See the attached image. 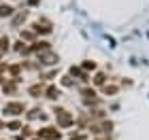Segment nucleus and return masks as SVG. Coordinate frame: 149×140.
Masks as SVG:
<instances>
[{"label":"nucleus","mask_w":149,"mask_h":140,"mask_svg":"<svg viewBox=\"0 0 149 140\" xmlns=\"http://www.w3.org/2000/svg\"><path fill=\"white\" fill-rule=\"evenodd\" d=\"M53 115H56V121L60 128H70L74 123V117L70 115V110L62 108V106H53Z\"/></svg>","instance_id":"obj_1"},{"label":"nucleus","mask_w":149,"mask_h":140,"mask_svg":"<svg viewBox=\"0 0 149 140\" xmlns=\"http://www.w3.org/2000/svg\"><path fill=\"white\" fill-rule=\"evenodd\" d=\"M38 66L43 68V66H56V64H60V55L56 51H43V53H38Z\"/></svg>","instance_id":"obj_2"},{"label":"nucleus","mask_w":149,"mask_h":140,"mask_svg":"<svg viewBox=\"0 0 149 140\" xmlns=\"http://www.w3.org/2000/svg\"><path fill=\"white\" fill-rule=\"evenodd\" d=\"M36 136L40 140H60L62 138V132H60L58 128H53V125H45V128H40L36 132Z\"/></svg>","instance_id":"obj_3"},{"label":"nucleus","mask_w":149,"mask_h":140,"mask_svg":"<svg viewBox=\"0 0 149 140\" xmlns=\"http://www.w3.org/2000/svg\"><path fill=\"white\" fill-rule=\"evenodd\" d=\"M2 110H4V115L19 117L22 112H26V104H24V102H6Z\"/></svg>","instance_id":"obj_4"},{"label":"nucleus","mask_w":149,"mask_h":140,"mask_svg":"<svg viewBox=\"0 0 149 140\" xmlns=\"http://www.w3.org/2000/svg\"><path fill=\"white\" fill-rule=\"evenodd\" d=\"M30 49H32V53H36V55H38V53H43V51H49L51 49V43L45 41V38H36V41L30 45Z\"/></svg>","instance_id":"obj_5"},{"label":"nucleus","mask_w":149,"mask_h":140,"mask_svg":"<svg viewBox=\"0 0 149 140\" xmlns=\"http://www.w3.org/2000/svg\"><path fill=\"white\" fill-rule=\"evenodd\" d=\"M28 17H30V11H15V15L11 17V28H15V30H17V28H19V26H22Z\"/></svg>","instance_id":"obj_6"},{"label":"nucleus","mask_w":149,"mask_h":140,"mask_svg":"<svg viewBox=\"0 0 149 140\" xmlns=\"http://www.w3.org/2000/svg\"><path fill=\"white\" fill-rule=\"evenodd\" d=\"M43 96H45L47 100H51V102H56V100H60V96H62V89L56 87V85H47Z\"/></svg>","instance_id":"obj_7"},{"label":"nucleus","mask_w":149,"mask_h":140,"mask_svg":"<svg viewBox=\"0 0 149 140\" xmlns=\"http://www.w3.org/2000/svg\"><path fill=\"white\" fill-rule=\"evenodd\" d=\"M43 93H45V85L40 83V81L28 85V96H32V98H40Z\"/></svg>","instance_id":"obj_8"},{"label":"nucleus","mask_w":149,"mask_h":140,"mask_svg":"<svg viewBox=\"0 0 149 140\" xmlns=\"http://www.w3.org/2000/svg\"><path fill=\"white\" fill-rule=\"evenodd\" d=\"M107 81H111V79H109V74H107V72H102V70H100V72H96V74L92 77L94 87H104V85H107Z\"/></svg>","instance_id":"obj_9"},{"label":"nucleus","mask_w":149,"mask_h":140,"mask_svg":"<svg viewBox=\"0 0 149 140\" xmlns=\"http://www.w3.org/2000/svg\"><path fill=\"white\" fill-rule=\"evenodd\" d=\"M15 15V6L9 4V2H0V19H6V17H13Z\"/></svg>","instance_id":"obj_10"},{"label":"nucleus","mask_w":149,"mask_h":140,"mask_svg":"<svg viewBox=\"0 0 149 140\" xmlns=\"http://www.w3.org/2000/svg\"><path fill=\"white\" fill-rule=\"evenodd\" d=\"M19 38H22L24 43H28V45H32V43L36 41V32L32 30V28H28V30H22V32H19Z\"/></svg>","instance_id":"obj_11"},{"label":"nucleus","mask_w":149,"mask_h":140,"mask_svg":"<svg viewBox=\"0 0 149 140\" xmlns=\"http://www.w3.org/2000/svg\"><path fill=\"white\" fill-rule=\"evenodd\" d=\"M79 93H81V98H83V100H94V98H96V89L90 87V85H87V87H81Z\"/></svg>","instance_id":"obj_12"},{"label":"nucleus","mask_w":149,"mask_h":140,"mask_svg":"<svg viewBox=\"0 0 149 140\" xmlns=\"http://www.w3.org/2000/svg\"><path fill=\"white\" fill-rule=\"evenodd\" d=\"M56 74H58V70H56V68H51V70H47V72H40V74H38V81H40V83H45V81H53V79H56Z\"/></svg>","instance_id":"obj_13"},{"label":"nucleus","mask_w":149,"mask_h":140,"mask_svg":"<svg viewBox=\"0 0 149 140\" xmlns=\"http://www.w3.org/2000/svg\"><path fill=\"white\" fill-rule=\"evenodd\" d=\"M11 41H9V36H4V34H0V55H2V53H6L11 49Z\"/></svg>","instance_id":"obj_14"},{"label":"nucleus","mask_w":149,"mask_h":140,"mask_svg":"<svg viewBox=\"0 0 149 140\" xmlns=\"http://www.w3.org/2000/svg\"><path fill=\"white\" fill-rule=\"evenodd\" d=\"M117 91H119V87H117V85H109V83H107L104 87H102V93H104L107 98H111V96H115V93H117Z\"/></svg>","instance_id":"obj_15"},{"label":"nucleus","mask_w":149,"mask_h":140,"mask_svg":"<svg viewBox=\"0 0 149 140\" xmlns=\"http://www.w3.org/2000/svg\"><path fill=\"white\" fill-rule=\"evenodd\" d=\"M81 68H83L85 72H90V70H96V68H98V64L94 62V59H83V64H81Z\"/></svg>","instance_id":"obj_16"},{"label":"nucleus","mask_w":149,"mask_h":140,"mask_svg":"<svg viewBox=\"0 0 149 140\" xmlns=\"http://www.w3.org/2000/svg\"><path fill=\"white\" fill-rule=\"evenodd\" d=\"M62 85H64V87H77V81H74L72 77L64 74V77H62Z\"/></svg>","instance_id":"obj_17"},{"label":"nucleus","mask_w":149,"mask_h":140,"mask_svg":"<svg viewBox=\"0 0 149 140\" xmlns=\"http://www.w3.org/2000/svg\"><path fill=\"white\" fill-rule=\"evenodd\" d=\"M6 128H9L11 132H17V130H22L24 125H22V121H9V123H6Z\"/></svg>","instance_id":"obj_18"},{"label":"nucleus","mask_w":149,"mask_h":140,"mask_svg":"<svg viewBox=\"0 0 149 140\" xmlns=\"http://www.w3.org/2000/svg\"><path fill=\"white\" fill-rule=\"evenodd\" d=\"M22 130H24V136H30V134H32V128H30V125H24Z\"/></svg>","instance_id":"obj_19"},{"label":"nucleus","mask_w":149,"mask_h":140,"mask_svg":"<svg viewBox=\"0 0 149 140\" xmlns=\"http://www.w3.org/2000/svg\"><path fill=\"white\" fill-rule=\"evenodd\" d=\"M26 4L28 6H36V4H40V0H26Z\"/></svg>","instance_id":"obj_20"},{"label":"nucleus","mask_w":149,"mask_h":140,"mask_svg":"<svg viewBox=\"0 0 149 140\" xmlns=\"http://www.w3.org/2000/svg\"><path fill=\"white\" fill-rule=\"evenodd\" d=\"M130 85H132V81H130V79H128V81H126V79L121 81V87H130Z\"/></svg>","instance_id":"obj_21"},{"label":"nucleus","mask_w":149,"mask_h":140,"mask_svg":"<svg viewBox=\"0 0 149 140\" xmlns=\"http://www.w3.org/2000/svg\"><path fill=\"white\" fill-rule=\"evenodd\" d=\"M6 81H9V79H6V77H2V74H0V85H4Z\"/></svg>","instance_id":"obj_22"},{"label":"nucleus","mask_w":149,"mask_h":140,"mask_svg":"<svg viewBox=\"0 0 149 140\" xmlns=\"http://www.w3.org/2000/svg\"><path fill=\"white\" fill-rule=\"evenodd\" d=\"M94 140H111L109 136H98V138H94Z\"/></svg>","instance_id":"obj_23"},{"label":"nucleus","mask_w":149,"mask_h":140,"mask_svg":"<svg viewBox=\"0 0 149 140\" xmlns=\"http://www.w3.org/2000/svg\"><path fill=\"white\" fill-rule=\"evenodd\" d=\"M2 128H6V123H4V121H0V130H2Z\"/></svg>","instance_id":"obj_24"},{"label":"nucleus","mask_w":149,"mask_h":140,"mask_svg":"<svg viewBox=\"0 0 149 140\" xmlns=\"http://www.w3.org/2000/svg\"><path fill=\"white\" fill-rule=\"evenodd\" d=\"M34 140H40V138H34Z\"/></svg>","instance_id":"obj_25"},{"label":"nucleus","mask_w":149,"mask_h":140,"mask_svg":"<svg viewBox=\"0 0 149 140\" xmlns=\"http://www.w3.org/2000/svg\"><path fill=\"white\" fill-rule=\"evenodd\" d=\"M0 2H2V0H0Z\"/></svg>","instance_id":"obj_26"}]
</instances>
